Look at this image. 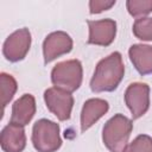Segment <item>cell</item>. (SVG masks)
I'll return each mask as SVG.
<instances>
[{"instance_id":"8fae6325","label":"cell","mask_w":152,"mask_h":152,"mask_svg":"<svg viewBox=\"0 0 152 152\" xmlns=\"http://www.w3.org/2000/svg\"><path fill=\"white\" fill-rule=\"evenodd\" d=\"M109 109V103L103 99H89L83 103L80 122L81 131L86 132L99 119H101Z\"/></svg>"},{"instance_id":"9c48e42d","label":"cell","mask_w":152,"mask_h":152,"mask_svg":"<svg viewBox=\"0 0 152 152\" xmlns=\"http://www.w3.org/2000/svg\"><path fill=\"white\" fill-rule=\"evenodd\" d=\"M88 44L108 46L110 45L116 36V23L113 19H101V20H88Z\"/></svg>"},{"instance_id":"5bb4252c","label":"cell","mask_w":152,"mask_h":152,"mask_svg":"<svg viewBox=\"0 0 152 152\" xmlns=\"http://www.w3.org/2000/svg\"><path fill=\"white\" fill-rule=\"evenodd\" d=\"M18 84L15 78L7 74L1 72L0 74V91H1V104H2V113L6 108V106L10 103V101L13 99L15 91H17Z\"/></svg>"},{"instance_id":"5b68a950","label":"cell","mask_w":152,"mask_h":152,"mask_svg":"<svg viewBox=\"0 0 152 152\" xmlns=\"http://www.w3.org/2000/svg\"><path fill=\"white\" fill-rule=\"evenodd\" d=\"M44 101L46 108L57 116L59 121H66L70 119L74 107V97L71 93L51 87L44 91Z\"/></svg>"},{"instance_id":"8992f818","label":"cell","mask_w":152,"mask_h":152,"mask_svg":"<svg viewBox=\"0 0 152 152\" xmlns=\"http://www.w3.org/2000/svg\"><path fill=\"white\" fill-rule=\"evenodd\" d=\"M31 46V32L28 28L23 27L13 33H11L4 45H2V53L5 58L12 63L19 62L25 58Z\"/></svg>"},{"instance_id":"4fadbf2b","label":"cell","mask_w":152,"mask_h":152,"mask_svg":"<svg viewBox=\"0 0 152 152\" xmlns=\"http://www.w3.org/2000/svg\"><path fill=\"white\" fill-rule=\"evenodd\" d=\"M129 59L135 70L145 76L152 74V46L146 44H133L128 49Z\"/></svg>"},{"instance_id":"6da1fadb","label":"cell","mask_w":152,"mask_h":152,"mask_svg":"<svg viewBox=\"0 0 152 152\" xmlns=\"http://www.w3.org/2000/svg\"><path fill=\"white\" fill-rule=\"evenodd\" d=\"M125 75V65L120 52L114 51L102 58L90 80V89L94 93L114 91Z\"/></svg>"},{"instance_id":"7a4b0ae2","label":"cell","mask_w":152,"mask_h":152,"mask_svg":"<svg viewBox=\"0 0 152 152\" xmlns=\"http://www.w3.org/2000/svg\"><path fill=\"white\" fill-rule=\"evenodd\" d=\"M133 129V122L124 114L112 116L102 128V141L110 152H124Z\"/></svg>"},{"instance_id":"7c38bea8","label":"cell","mask_w":152,"mask_h":152,"mask_svg":"<svg viewBox=\"0 0 152 152\" xmlns=\"http://www.w3.org/2000/svg\"><path fill=\"white\" fill-rule=\"evenodd\" d=\"M36 114V100L32 94L21 95L14 103L12 104V114L10 122L26 126Z\"/></svg>"},{"instance_id":"30bf717a","label":"cell","mask_w":152,"mask_h":152,"mask_svg":"<svg viewBox=\"0 0 152 152\" xmlns=\"http://www.w3.org/2000/svg\"><path fill=\"white\" fill-rule=\"evenodd\" d=\"M0 145L4 152H23L26 146V135L23 126L10 122L0 135Z\"/></svg>"},{"instance_id":"277c9868","label":"cell","mask_w":152,"mask_h":152,"mask_svg":"<svg viewBox=\"0 0 152 152\" xmlns=\"http://www.w3.org/2000/svg\"><path fill=\"white\" fill-rule=\"evenodd\" d=\"M59 125L48 119H40L32 127V144L38 152H56L62 146Z\"/></svg>"},{"instance_id":"9a60e30c","label":"cell","mask_w":152,"mask_h":152,"mask_svg":"<svg viewBox=\"0 0 152 152\" xmlns=\"http://www.w3.org/2000/svg\"><path fill=\"white\" fill-rule=\"evenodd\" d=\"M132 31L135 38L140 40L152 42V18L144 17L135 19Z\"/></svg>"},{"instance_id":"e0dca14e","label":"cell","mask_w":152,"mask_h":152,"mask_svg":"<svg viewBox=\"0 0 152 152\" xmlns=\"http://www.w3.org/2000/svg\"><path fill=\"white\" fill-rule=\"evenodd\" d=\"M124 152H152V138L147 134H140L127 145Z\"/></svg>"},{"instance_id":"2e32d148","label":"cell","mask_w":152,"mask_h":152,"mask_svg":"<svg viewBox=\"0 0 152 152\" xmlns=\"http://www.w3.org/2000/svg\"><path fill=\"white\" fill-rule=\"evenodd\" d=\"M126 7L132 17L144 18L152 12V0H127Z\"/></svg>"},{"instance_id":"3957f363","label":"cell","mask_w":152,"mask_h":152,"mask_svg":"<svg viewBox=\"0 0 152 152\" xmlns=\"http://www.w3.org/2000/svg\"><path fill=\"white\" fill-rule=\"evenodd\" d=\"M83 80V68L78 59L57 63L51 70V82L56 88L72 93L77 90Z\"/></svg>"},{"instance_id":"ac0fdd59","label":"cell","mask_w":152,"mask_h":152,"mask_svg":"<svg viewBox=\"0 0 152 152\" xmlns=\"http://www.w3.org/2000/svg\"><path fill=\"white\" fill-rule=\"evenodd\" d=\"M115 5V0H90L89 12L91 14H99L103 11L112 8Z\"/></svg>"},{"instance_id":"52a82bcc","label":"cell","mask_w":152,"mask_h":152,"mask_svg":"<svg viewBox=\"0 0 152 152\" xmlns=\"http://www.w3.org/2000/svg\"><path fill=\"white\" fill-rule=\"evenodd\" d=\"M125 103L133 120L141 118L150 107V87L142 82L131 83L125 91Z\"/></svg>"},{"instance_id":"ba28073f","label":"cell","mask_w":152,"mask_h":152,"mask_svg":"<svg viewBox=\"0 0 152 152\" xmlns=\"http://www.w3.org/2000/svg\"><path fill=\"white\" fill-rule=\"evenodd\" d=\"M72 50V38L64 31H55L48 34L43 42L44 63L48 64Z\"/></svg>"}]
</instances>
